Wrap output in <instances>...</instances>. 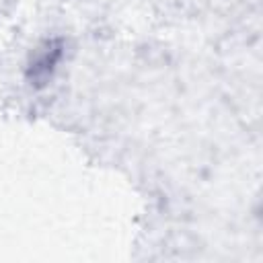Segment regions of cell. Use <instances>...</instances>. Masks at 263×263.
Segmentation results:
<instances>
[{"mask_svg":"<svg viewBox=\"0 0 263 263\" xmlns=\"http://www.w3.org/2000/svg\"><path fill=\"white\" fill-rule=\"evenodd\" d=\"M58 60H60V47L53 41H47L45 47H41L35 53V58L29 66V76L33 80H41V82L47 80L51 76V70L55 68Z\"/></svg>","mask_w":263,"mask_h":263,"instance_id":"obj_1","label":"cell"}]
</instances>
